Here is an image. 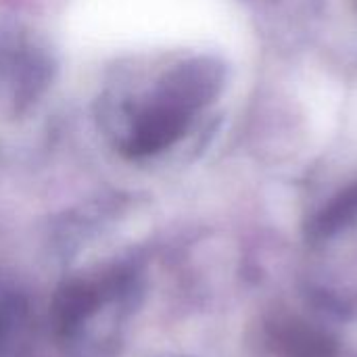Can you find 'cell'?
Instances as JSON below:
<instances>
[{
  "instance_id": "cell-1",
  "label": "cell",
  "mask_w": 357,
  "mask_h": 357,
  "mask_svg": "<svg viewBox=\"0 0 357 357\" xmlns=\"http://www.w3.org/2000/svg\"><path fill=\"white\" fill-rule=\"evenodd\" d=\"M29 341V307L25 297L0 278V357H23Z\"/></svg>"
}]
</instances>
